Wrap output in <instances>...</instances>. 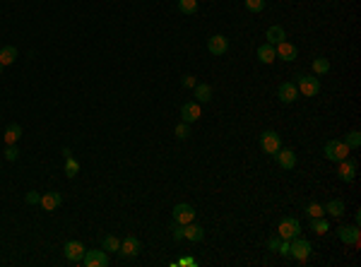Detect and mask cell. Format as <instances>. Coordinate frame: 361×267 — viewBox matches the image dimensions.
Segmentation results:
<instances>
[{"instance_id": "33", "label": "cell", "mask_w": 361, "mask_h": 267, "mask_svg": "<svg viewBox=\"0 0 361 267\" xmlns=\"http://www.w3.org/2000/svg\"><path fill=\"white\" fill-rule=\"evenodd\" d=\"M188 135H190V125L181 121L178 125H176V137H178V140H186Z\"/></svg>"}, {"instance_id": "2", "label": "cell", "mask_w": 361, "mask_h": 267, "mask_svg": "<svg viewBox=\"0 0 361 267\" xmlns=\"http://www.w3.org/2000/svg\"><path fill=\"white\" fill-rule=\"evenodd\" d=\"M289 255L299 260V262H306L308 255H311V243H308L306 238H301V236H296L289 241Z\"/></svg>"}, {"instance_id": "28", "label": "cell", "mask_w": 361, "mask_h": 267, "mask_svg": "<svg viewBox=\"0 0 361 267\" xmlns=\"http://www.w3.org/2000/svg\"><path fill=\"white\" fill-rule=\"evenodd\" d=\"M344 145L349 147V149H359V145H361V133H359V130H351V133H347V137H344Z\"/></svg>"}, {"instance_id": "13", "label": "cell", "mask_w": 361, "mask_h": 267, "mask_svg": "<svg viewBox=\"0 0 361 267\" xmlns=\"http://www.w3.org/2000/svg\"><path fill=\"white\" fill-rule=\"evenodd\" d=\"M337 236H339V241H342V243H347V245H359V238H361L359 226H356V224H354V226H339Z\"/></svg>"}, {"instance_id": "24", "label": "cell", "mask_w": 361, "mask_h": 267, "mask_svg": "<svg viewBox=\"0 0 361 267\" xmlns=\"http://www.w3.org/2000/svg\"><path fill=\"white\" fill-rule=\"evenodd\" d=\"M325 207V214H330V217H342L344 214V202L342 200H328V205H323Z\"/></svg>"}, {"instance_id": "37", "label": "cell", "mask_w": 361, "mask_h": 267, "mask_svg": "<svg viewBox=\"0 0 361 267\" xmlns=\"http://www.w3.org/2000/svg\"><path fill=\"white\" fill-rule=\"evenodd\" d=\"M195 84H197V82H195V77H193V75H186V77H183V87H186V89H193Z\"/></svg>"}, {"instance_id": "39", "label": "cell", "mask_w": 361, "mask_h": 267, "mask_svg": "<svg viewBox=\"0 0 361 267\" xmlns=\"http://www.w3.org/2000/svg\"><path fill=\"white\" fill-rule=\"evenodd\" d=\"M277 253H279V255H289V241L282 238V243H279V248H277Z\"/></svg>"}, {"instance_id": "12", "label": "cell", "mask_w": 361, "mask_h": 267, "mask_svg": "<svg viewBox=\"0 0 361 267\" xmlns=\"http://www.w3.org/2000/svg\"><path fill=\"white\" fill-rule=\"evenodd\" d=\"M85 250H87V248L80 243V241H67L65 248H63V253H65V257L70 260V262H82Z\"/></svg>"}, {"instance_id": "40", "label": "cell", "mask_w": 361, "mask_h": 267, "mask_svg": "<svg viewBox=\"0 0 361 267\" xmlns=\"http://www.w3.org/2000/svg\"><path fill=\"white\" fill-rule=\"evenodd\" d=\"M181 265H195V260H193V257H183V260H181Z\"/></svg>"}, {"instance_id": "35", "label": "cell", "mask_w": 361, "mask_h": 267, "mask_svg": "<svg viewBox=\"0 0 361 267\" xmlns=\"http://www.w3.org/2000/svg\"><path fill=\"white\" fill-rule=\"evenodd\" d=\"M17 156H20V149H17L15 145H8V149H5V159H8V161H15Z\"/></svg>"}, {"instance_id": "31", "label": "cell", "mask_w": 361, "mask_h": 267, "mask_svg": "<svg viewBox=\"0 0 361 267\" xmlns=\"http://www.w3.org/2000/svg\"><path fill=\"white\" fill-rule=\"evenodd\" d=\"M306 212H308V217L313 219V217H325V207L320 205V202H311L306 207Z\"/></svg>"}, {"instance_id": "36", "label": "cell", "mask_w": 361, "mask_h": 267, "mask_svg": "<svg viewBox=\"0 0 361 267\" xmlns=\"http://www.w3.org/2000/svg\"><path fill=\"white\" fill-rule=\"evenodd\" d=\"M39 202H41V195H39V193H27V205H39Z\"/></svg>"}, {"instance_id": "30", "label": "cell", "mask_w": 361, "mask_h": 267, "mask_svg": "<svg viewBox=\"0 0 361 267\" xmlns=\"http://www.w3.org/2000/svg\"><path fill=\"white\" fill-rule=\"evenodd\" d=\"M77 173H80V164H77V159L67 156V159H65V176L67 178H75Z\"/></svg>"}, {"instance_id": "29", "label": "cell", "mask_w": 361, "mask_h": 267, "mask_svg": "<svg viewBox=\"0 0 361 267\" xmlns=\"http://www.w3.org/2000/svg\"><path fill=\"white\" fill-rule=\"evenodd\" d=\"M178 10L183 12V15H195L197 0H178Z\"/></svg>"}, {"instance_id": "17", "label": "cell", "mask_w": 361, "mask_h": 267, "mask_svg": "<svg viewBox=\"0 0 361 267\" xmlns=\"http://www.w3.org/2000/svg\"><path fill=\"white\" fill-rule=\"evenodd\" d=\"M183 234H186V238L188 241H202L205 238V229L200 226V224H195V222H190V224H186L183 226Z\"/></svg>"}, {"instance_id": "14", "label": "cell", "mask_w": 361, "mask_h": 267, "mask_svg": "<svg viewBox=\"0 0 361 267\" xmlns=\"http://www.w3.org/2000/svg\"><path fill=\"white\" fill-rule=\"evenodd\" d=\"M274 51H277V58H282V60H286V63L296 60V56H299V48H296L294 44H289V41L277 44V46H274Z\"/></svg>"}, {"instance_id": "1", "label": "cell", "mask_w": 361, "mask_h": 267, "mask_svg": "<svg viewBox=\"0 0 361 267\" xmlns=\"http://www.w3.org/2000/svg\"><path fill=\"white\" fill-rule=\"evenodd\" d=\"M299 234H301V222L294 219V217H284V219L279 222V226H277V236L284 238V241H292V238H296Z\"/></svg>"}, {"instance_id": "25", "label": "cell", "mask_w": 361, "mask_h": 267, "mask_svg": "<svg viewBox=\"0 0 361 267\" xmlns=\"http://www.w3.org/2000/svg\"><path fill=\"white\" fill-rule=\"evenodd\" d=\"M101 250H106V253H116V250H120V238H116L113 234L104 236V238H101Z\"/></svg>"}, {"instance_id": "26", "label": "cell", "mask_w": 361, "mask_h": 267, "mask_svg": "<svg viewBox=\"0 0 361 267\" xmlns=\"http://www.w3.org/2000/svg\"><path fill=\"white\" fill-rule=\"evenodd\" d=\"M311 231H316V234H328L330 231L328 219H323V217H313V219H311Z\"/></svg>"}, {"instance_id": "15", "label": "cell", "mask_w": 361, "mask_h": 267, "mask_svg": "<svg viewBox=\"0 0 361 267\" xmlns=\"http://www.w3.org/2000/svg\"><path fill=\"white\" fill-rule=\"evenodd\" d=\"M339 178L344 181V183H349V181H354V176H356V161L354 159H342L339 161Z\"/></svg>"}, {"instance_id": "10", "label": "cell", "mask_w": 361, "mask_h": 267, "mask_svg": "<svg viewBox=\"0 0 361 267\" xmlns=\"http://www.w3.org/2000/svg\"><path fill=\"white\" fill-rule=\"evenodd\" d=\"M272 156H274V161H277V166L284 168V171H292V168L296 166V154L292 149H282V147H279Z\"/></svg>"}, {"instance_id": "6", "label": "cell", "mask_w": 361, "mask_h": 267, "mask_svg": "<svg viewBox=\"0 0 361 267\" xmlns=\"http://www.w3.org/2000/svg\"><path fill=\"white\" fill-rule=\"evenodd\" d=\"M82 265L85 267H109V255H106V250H85Z\"/></svg>"}, {"instance_id": "4", "label": "cell", "mask_w": 361, "mask_h": 267, "mask_svg": "<svg viewBox=\"0 0 361 267\" xmlns=\"http://www.w3.org/2000/svg\"><path fill=\"white\" fill-rule=\"evenodd\" d=\"M296 89H299V94H304V97H316L318 92H320V82H318V77L299 75V79H296Z\"/></svg>"}, {"instance_id": "38", "label": "cell", "mask_w": 361, "mask_h": 267, "mask_svg": "<svg viewBox=\"0 0 361 267\" xmlns=\"http://www.w3.org/2000/svg\"><path fill=\"white\" fill-rule=\"evenodd\" d=\"M279 243H282V238H279V236H274V238H270V241H267V248H270V250H277V248H279Z\"/></svg>"}, {"instance_id": "3", "label": "cell", "mask_w": 361, "mask_h": 267, "mask_svg": "<svg viewBox=\"0 0 361 267\" xmlns=\"http://www.w3.org/2000/svg\"><path fill=\"white\" fill-rule=\"evenodd\" d=\"M325 156H328L330 161H342V159H347L349 154V147L344 145V140H328V145H325Z\"/></svg>"}, {"instance_id": "20", "label": "cell", "mask_w": 361, "mask_h": 267, "mask_svg": "<svg viewBox=\"0 0 361 267\" xmlns=\"http://www.w3.org/2000/svg\"><path fill=\"white\" fill-rule=\"evenodd\" d=\"M5 145H17V140L22 137V128H20V123H10L8 128H5Z\"/></svg>"}, {"instance_id": "16", "label": "cell", "mask_w": 361, "mask_h": 267, "mask_svg": "<svg viewBox=\"0 0 361 267\" xmlns=\"http://www.w3.org/2000/svg\"><path fill=\"white\" fill-rule=\"evenodd\" d=\"M120 253L125 257H135L140 253V241H137L135 236H125V238L120 241Z\"/></svg>"}, {"instance_id": "18", "label": "cell", "mask_w": 361, "mask_h": 267, "mask_svg": "<svg viewBox=\"0 0 361 267\" xmlns=\"http://www.w3.org/2000/svg\"><path fill=\"white\" fill-rule=\"evenodd\" d=\"M258 60L260 63H265V65H270V63H274L277 60V51H274L272 44H263L260 48H258Z\"/></svg>"}, {"instance_id": "19", "label": "cell", "mask_w": 361, "mask_h": 267, "mask_svg": "<svg viewBox=\"0 0 361 267\" xmlns=\"http://www.w3.org/2000/svg\"><path fill=\"white\" fill-rule=\"evenodd\" d=\"M60 202H63L60 193H46V195H41V202H39V205H41L46 212H53Z\"/></svg>"}, {"instance_id": "41", "label": "cell", "mask_w": 361, "mask_h": 267, "mask_svg": "<svg viewBox=\"0 0 361 267\" xmlns=\"http://www.w3.org/2000/svg\"><path fill=\"white\" fill-rule=\"evenodd\" d=\"M0 72H3V65H0Z\"/></svg>"}, {"instance_id": "22", "label": "cell", "mask_w": 361, "mask_h": 267, "mask_svg": "<svg viewBox=\"0 0 361 267\" xmlns=\"http://www.w3.org/2000/svg\"><path fill=\"white\" fill-rule=\"evenodd\" d=\"M17 56H20V53H17V48H15V46H3V48H0V65L3 67L12 65V63L17 60Z\"/></svg>"}, {"instance_id": "5", "label": "cell", "mask_w": 361, "mask_h": 267, "mask_svg": "<svg viewBox=\"0 0 361 267\" xmlns=\"http://www.w3.org/2000/svg\"><path fill=\"white\" fill-rule=\"evenodd\" d=\"M279 147H282V140H279V135L274 133V130H265L260 135V149H263L265 154H274Z\"/></svg>"}, {"instance_id": "21", "label": "cell", "mask_w": 361, "mask_h": 267, "mask_svg": "<svg viewBox=\"0 0 361 267\" xmlns=\"http://www.w3.org/2000/svg\"><path fill=\"white\" fill-rule=\"evenodd\" d=\"M282 41H286V32H284V27H279V24H274V27H270V29H267V44L277 46V44H282Z\"/></svg>"}, {"instance_id": "8", "label": "cell", "mask_w": 361, "mask_h": 267, "mask_svg": "<svg viewBox=\"0 0 361 267\" xmlns=\"http://www.w3.org/2000/svg\"><path fill=\"white\" fill-rule=\"evenodd\" d=\"M207 51L212 53V56H224V53L229 51V39H227V36H222V34L209 36L207 39Z\"/></svg>"}, {"instance_id": "11", "label": "cell", "mask_w": 361, "mask_h": 267, "mask_svg": "<svg viewBox=\"0 0 361 267\" xmlns=\"http://www.w3.org/2000/svg\"><path fill=\"white\" fill-rule=\"evenodd\" d=\"M277 97L282 104H294L299 99V89H296V82H282L279 89H277Z\"/></svg>"}, {"instance_id": "9", "label": "cell", "mask_w": 361, "mask_h": 267, "mask_svg": "<svg viewBox=\"0 0 361 267\" xmlns=\"http://www.w3.org/2000/svg\"><path fill=\"white\" fill-rule=\"evenodd\" d=\"M200 116H202V109H200V104L197 101H188V104H183L181 106V121L183 123H195L200 121Z\"/></svg>"}, {"instance_id": "7", "label": "cell", "mask_w": 361, "mask_h": 267, "mask_svg": "<svg viewBox=\"0 0 361 267\" xmlns=\"http://www.w3.org/2000/svg\"><path fill=\"white\" fill-rule=\"evenodd\" d=\"M174 222L181 224V226L195 222V210H193L190 205H186V202H178V205L174 207Z\"/></svg>"}, {"instance_id": "34", "label": "cell", "mask_w": 361, "mask_h": 267, "mask_svg": "<svg viewBox=\"0 0 361 267\" xmlns=\"http://www.w3.org/2000/svg\"><path fill=\"white\" fill-rule=\"evenodd\" d=\"M171 234H174V241H183L186 238V234H183V226L181 224H171Z\"/></svg>"}, {"instance_id": "23", "label": "cell", "mask_w": 361, "mask_h": 267, "mask_svg": "<svg viewBox=\"0 0 361 267\" xmlns=\"http://www.w3.org/2000/svg\"><path fill=\"white\" fill-rule=\"evenodd\" d=\"M195 94H193V97H195V101L197 104H205V101H212V87H209V84H205V82H200V84H195Z\"/></svg>"}, {"instance_id": "27", "label": "cell", "mask_w": 361, "mask_h": 267, "mask_svg": "<svg viewBox=\"0 0 361 267\" xmlns=\"http://www.w3.org/2000/svg\"><path fill=\"white\" fill-rule=\"evenodd\" d=\"M313 72H316V75H328L330 72L328 58H316V60H313Z\"/></svg>"}, {"instance_id": "32", "label": "cell", "mask_w": 361, "mask_h": 267, "mask_svg": "<svg viewBox=\"0 0 361 267\" xmlns=\"http://www.w3.org/2000/svg\"><path fill=\"white\" fill-rule=\"evenodd\" d=\"M246 10L248 12H263L265 0H246Z\"/></svg>"}]
</instances>
